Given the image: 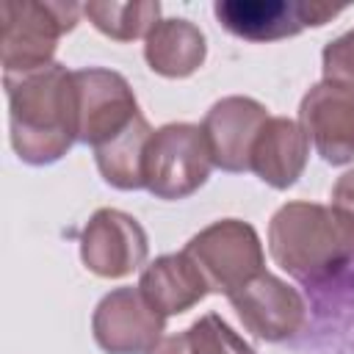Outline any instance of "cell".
Returning a JSON list of instances; mask_svg holds the SVG:
<instances>
[{
	"mask_svg": "<svg viewBox=\"0 0 354 354\" xmlns=\"http://www.w3.org/2000/svg\"><path fill=\"white\" fill-rule=\"evenodd\" d=\"M8 136L19 160H61L77 141V91L66 66L50 64L28 75H6Z\"/></svg>",
	"mask_w": 354,
	"mask_h": 354,
	"instance_id": "cell-1",
	"label": "cell"
},
{
	"mask_svg": "<svg viewBox=\"0 0 354 354\" xmlns=\"http://www.w3.org/2000/svg\"><path fill=\"white\" fill-rule=\"evenodd\" d=\"M268 252L301 282L329 279L354 257V218L335 205L288 202L271 216Z\"/></svg>",
	"mask_w": 354,
	"mask_h": 354,
	"instance_id": "cell-2",
	"label": "cell"
},
{
	"mask_svg": "<svg viewBox=\"0 0 354 354\" xmlns=\"http://www.w3.org/2000/svg\"><path fill=\"white\" fill-rule=\"evenodd\" d=\"M77 14L80 8L72 3L6 0L0 8V58L6 75H28L55 64L58 39L75 28Z\"/></svg>",
	"mask_w": 354,
	"mask_h": 354,
	"instance_id": "cell-3",
	"label": "cell"
},
{
	"mask_svg": "<svg viewBox=\"0 0 354 354\" xmlns=\"http://www.w3.org/2000/svg\"><path fill=\"white\" fill-rule=\"evenodd\" d=\"M213 158L199 124L174 122L152 130L144 155V188L158 199H185L210 177Z\"/></svg>",
	"mask_w": 354,
	"mask_h": 354,
	"instance_id": "cell-4",
	"label": "cell"
},
{
	"mask_svg": "<svg viewBox=\"0 0 354 354\" xmlns=\"http://www.w3.org/2000/svg\"><path fill=\"white\" fill-rule=\"evenodd\" d=\"M202 271L213 293L230 296L249 279L263 274V243L252 224L241 218H221L196 232L183 249Z\"/></svg>",
	"mask_w": 354,
	"mask_h": 354,
	"instance_id": "cell-5",
	"label": "cell"
},
{
	"mask_svg": "<svg viewBox=\"0 0 354 354\" xmlns=\"http://www.w3.org/2000/svg\"><path fill=\"white\" fill-rule=\"evenodd\" d=\"M77 91V141L94 149L124 133L138 116V102L130 83L113 69H75Z\"/></svg>",
	"mask_w": 354,
	"mask_h": 354,
	"instance_id": "cell-6",
	"label": "cell"
},
{
	"mask_svg": "<svg viewBox=\"0 0 354 354\" xmlns=\"http://www.w3.org/2000/svg\"><path fill=\"white\" fill-rule=\"evenodd\" d=\"M213 11L232 36L249 41H274L296 36L307 28H321L343 8L304 0H221Z\"/></svg>",
	"mask_w": 354,
	"mask_h": 354,
	"instance_id": "cell-7",
	"label": "cell"
},
{
	"mask_svg": "<svg viewBox=\"0 0 354 354\" xmlns=\"http://www.w3.org/2000/svg\"><path fill=\"white\" fill-rule=\"evenodd\" d=\"M166 318L138 288H116L100 299L91 332L105 354H149L163 340Z\"/></svg>",
	"mask_w": 354,
	"mask_h": 354,
	"instance_id": "cell-8",
	"label": "cell"
},
{
	"mask_svg": "<svg viewBox=\"0 0 354 354\" xmlns=\"http://www.w3.org/2000/svg\"><path fill=\"white\" fill-rule=\"evenodd\" d=\"M144 227L113 207H100L80 235V257L86 268L105 279H122L147 260Z\"/></svg>",
	"mask_w": 354,
	"mask_h": 354,
	"instance_id": "cell-9",
	"label": "cell"
},
{
	"mask_svg": "<svg viewBox=\"0 0 354 354\" xmlns=\"http://www.w3.org/2000/svg\"><path fill=\"white\" fill-rule=\"evenodd\" d=\"M227 299L235 307L243 326L254 337L268 343L293 337L301 329L307 313L301 293L268 271L257 274L243 288L232 290Z\"/></svg>",
	"mask_w": 354,
	"mask_h": 354,
	"instance_id": "cell-10",
	"label": "cell"
},
{
	"mask_svg": "<svg viewBox=\"0 0 354 354\" xmlns=\"http://www.w3.org/2000/svg\"><path fill=\"white\" fill-rule=\"evenodd\" d=\"M299 124L326 163L354 160V88L332 80L315 83L299 105Z\"/></svg>",
	"mask_w": 354,
	"mask_h": 354,
	"instance_id": "cell-11",
	"label": "cell"
},
{
	"mask_svg": "<svg viewBox=\"0 0 354 354\" xmlns=\"http://www.w3.org/2000/svg\"><path fill=\"white\" fill-rule=\"evenodd\" d=\"M268 119V108L252 97L218 100L202 122V133L210 147L213 166L224 171H249L252 144Z\"/></svg>",
	"mask_w": 354,
	"mask_h": 354,
	"instance_id": "cell-12",
	"label": "cell"
},
{
	"mask_svg": "<svg viewBox=\"0 0 354 354\" xmlns=\"http://www.w3.org/2000/svg\"><path fill=\"white\" fill-rule=\"evenodd\" d=\"M307 155L310 138L304 127L288 116H268L252 144L249 171L271 188H290L301 177Z\"/></svg>",
	"mask_w": 354,
	"mask_h": 354,
	"instance_id": "cell-13",
	"label": "cell"
},
{
	"mask_svg": "<svg viewBox=\"0 0 354 354\" xmlns=\"http://www.w3.org/2000/svg\"><path fill=\"white\" fill-rule=\"evenodd\" d=\"M138 290L163 318L191 310L210 293L199 266L185 252L155 257L141 271Z\"/></svg>",
	"mask_w": 354,
	"mask_h": 354,
	"instance_id": "cell-14",
	"label": "cell"
},
{
	"mask_svg": "<svg viewBox=\"0 0 354 354\" xmlns=\"http://www.w3.org/2000/svg\"><path fill=\"white\" fill-rule=\"evenodd\" d=\"M207 55L205 33L188 19H160L144 39V58L163 77L194 75Z\"/></svg>",
	"mask_w": 354,
	"mask_h": 354,
	"instance_id": "cell-15",
	"label": "cell"
},
{
	"mask_svg": "<svg viewBox=\"0 0 354 354\" xmlns=\"http://www.w3.org/2000/svg\"><path fill=\"white\" fill-rule=\"evenodd\" d=\"M152 127L144 119V113L116 138L94 149L97 169L102 180L119 191H136L144 188V155L149 144Z\"/></svg>",
	"mask_w": 354,
	"mask_h": 354,
	"instance_id": "cell-16",
	"label": "cell"
},
{
	"mask_svg": "<svg viewBox=\"0 0 354 354\" xmlns=\"http://www.w3.org/2000/svg\"><path fill=\"white\" fill-rule=\"evenodd\" d=\"M83 14L91 19V25L116 41H133L147 39V33L160 22V3L155 0H136V3H86Z\"/></svg>",
	"mask_w": 354,
	"mask_h": 354,
	"instance_id": "cell-17",
	"label": "cell"
},
{
	"mask_svg": "<svg viewBox=\"0 0 354 354\" xmlns=\"http://www.w3.org/2000/svg\"><path fill=\"white\" fill-rule=\"evenodd\" d=\"M180 354H257L238 332L230 329V324L207 313L199 321H194L185 332L174 335Z\"/></svg>",
	"mask_w": 354,
	"mask_h": 354,
	"instance_id": "cell-18",
	"label": "cell"
},
{
	"mask_svg": "<svg viewBox=\"0 0 354 354\" xmlns=\"http://www.w3.org/2000/svg\"><path fill=\"white\" fill-rule=\"evenodd\" d=\"M321 64H324V80L354 88V28L324 47Z\"/></svg>",
	"mask_w": 354,
	"mask_h": 354,
	"instance_id": "cell-19",
	"label": "cell"
},
{
	"mask_svg": "<svg viewBox=\"0 0 354 354\" xmlns=\"http://www.w3.org/2000/svg\"><path fill=\"white\" fill-rule=\"evenodd\" d=\"M332 205L354 218V169L346 171L332 188Z\"/></svg>",
	"mask_w": 354,
	"mask_h": 354,
	"instance_id": "cell-20",
	"label": "cell"
},
{
	"mask_svg": "<svg viewBox=\"0 0 354 354\" xmlns=\"http://www.w3.org/2000/svg\"><path fill=\"white\" fill-rule=\"evenodd\" d=\"M149 354H180V348H177V340H174V335L171 337H163Z\"/></svg>",
	"mask_w": 354,
	"mask_h": 354,
	"instance_id": "cell-21",
	"label": "cell"
}]
</instances>
